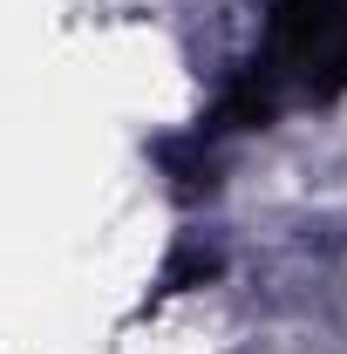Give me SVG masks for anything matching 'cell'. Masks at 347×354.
Returning a JSON list of instances; mask_svg holds the SVG:
<instances>
[{
    "label": "cell",
    "instance_id": "cell-1",
    "mask_svg": "<svg viewBox=\"0 0 347 354\" xmlns=\"http://www.w3.org/2000/svg\"><path fill=\"white\" fill-rule=\"evenodd\" d=\"M347 95V0H272L259 55L198 123V143L238 130H272L286 109H327Z\"/></svg>",
    "mask_w": 347,
    "mask_h": 354
}]
</instances>
